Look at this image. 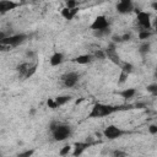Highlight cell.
Segmentation results:
<instances>
[{
    "label": "cell",
    "mask_w": 157,
    "mask_h": 157,
    "mask_svg": "<svg viewBox=\"0 0 157 157\" xmlns=\"http://www.w3.org/2000/svg\"><path fill=\"white\" fill-rule=\"evenodd\" d=\"M121 107H114V105H109V104H103V103H96L91 110V113L88 114V118H102V117H107L117 110H120Z\"/></svg>",
    "instance_id": "1"
},
{
    "label": "cell",
    "mask_w": 157,
    "mask_h": 157,
    "mask_svg": "<svg viewBox=\"0 0 157 157\" xmlns=\"http://www.w3.org/2000/svg\"><path fill=\"white\" fill-rule=\"evenodd\" d=\"M50 131L55 141H64L71 135V128L66 124H59V123H52L50 124Z\"/></svg>",
    "instance_id": "2"
},
{
    "label": "cell",
    "mask_w": 157,
    "mask_h": 157,
    "mask_svg": "<svg viewBox=\"0 0 157 157\" xmlns=\"http://www.w3.org/2000/svg\"><path fill=\"white\" fill-rule=\"evenodd\" d=\"M26 39H27V36L23 33H20V34H13V36H6L5 38L0 39V43H5V44L10 45L11 48H15V47H18L20 44H22Z\"/></svg>",
    "instance_id": "3"
},
{
    "label": "cell",
    "mask_w": 157,
    "mask_h": 157,
    "mask_svg": "<svg viewBox=\"0 0 157 157\" xmlns=\"http://www.w3.org/2000/svg\"><path fill=\"white\" fill-rule=\"evenodd\" d=\"M17 71L18 74L25 77V78H29L36 71H37V64H31V63H22L17 66Z\"/></svg>",
    "instance_id": "4"
},
{
    "label": "cell",
    "mask_w": 157,
    "mask_h": 157,
    "mask_svg": "<svg viewBox=\"0 0 157 157\" xmlns=\"http://www.w3.org/2000/svg\"><path fill=\"white\" fill-rule=\"evenodd\" d=\"M123 134H125V131H123L120 128L115 126V125H108L104 130H103V136L109 139V140H114L120 137Z\"/></svg>",
    "instance_id": "5"
},
{
    "label": "cell",
    "mask_w": 157,
    "mask_h": 157,
    "mask_svg": "<svg viewBox=\"0 0 157 157\" xmlns=\"http://www.w3.org/2000/svg\"><path fill=\"white\" fill-rule=\"evenodd\" d=\"M61 82L65 87H74L77 82H78V74L75 72V71H70V72H66L65 75L61 76Z\"/></svg>",
    "instance_id": "6"
},
{
    "label": "cell",
    "mask_w": 157,
    "mask_h": 157,
    "mask_svg": "<svg viewBox=\"0 0 157 157\" xmlns=\"http://www.w3.org/2000/svg\"><path fill=\"white\" fill-rule=\"evenodd\" d=\"M136 13H137V22L139 25L141 26L142 29H146V31H150L151 29V20H150V13L145 12V11H137L136 10Z\"/></svg>",
    "instance_id": "7"
},
{
    "label": "cell",
    "mask_w": 157,
    "mask_h": 157,
    "mask_svg": "<svg viewBox=\"0 0 157 157\" xmlns=\"http://www.w3.org/2000/svg\"><path fill=\"white\" fill-rule=\"evenodd\" d=\"M109 27V22L108 20L105 18V16H97L94 18V21L92 22V25L90 26V28L92 31H96V29H104V28H108Z\"/></svg>",
    "instance_id": "8"
},
{
    "label": "cell",
    "mask_w": 157,
    "mask_h": 157,
    "mask_svg": "<svg viewBox=\"0 0 157 157\" xmlns=\"http://www.w3.org/2000/svg\"><path fill=\"white\" fill-rule=\"evenodd\" d=\"M104 53H105V56H108V59L110 61H113L117 65H120V58H119V55H118V53L115 50V43H110L107 47Z\"/></svg>",
    "instance_id": "9"
},
{
    "label": "cell",
    "mask_w": 157,
    "mask_h": 157,
    "mask_svg": "<svg viewBox=\"0 0 157 157\" xmlns=\"http://www.w3.org/2000/svg\"><path fill=\"white\" fill-rule=\"evenodd\" d=\"M134 10V5L131 0H120L117 4V11L119 13H129Z\"/></svg>",
    "instance_id": "10"
},
{
    "label": "cell",
    "mask_w": 157,
    "mask_h": 157,
    "mask_svg": "<svg viewBox=\"0 0 157 157\" xmlns=\"http://www.w3.org/2000/svg\"><path fill=\"white\" fill-rule=\"evenodd\" d=\"M18 6L17 2H13L11 0H0V13H5L9 11H12Z\"/></svg>",
    "instance_id": "11"
},
{
    "label": "cell",
    "mask_w": 157,
    "mask_h": 157,
    "mask_svg": "<svg viewBox=\"0 0 157 157\" xmlns=\"http://www.w3.org/2000/svg\"><path fill=\"white\" fill-rule=\"evenodd\" d=\"M78 12V9H77V6L76 7H74V9H69V7H64L63 10H61V16L65 18V20H67V21H71L75 16H76V13Z\"/></svg>",
    "instance_id": "12"
},
{
    "label": "cell",
    "mask_w": 157,
    "mask_h": 157,
    "mask_svg": "<svg viewBox=\"0 0 157 157\" xmlns=\"http://www.w3.org/2000/svg\"><path fill=\"white\" fill-rule=\"evenodd\" d=\"M63 61H64V55H63L61 53H59V52L54 53V54L50 56V65H52V66H58V65H60Z\"/></svg>",
    "instance_id": "13"
},
{
    "label": "cell",
    "mask_w": 157,
    "mask_h": 157,
    "mask_svg": "<svg viewBox=\"0 0 157 157\" xmlns=\"http://www.w3.org/2000/svg\"><path fill=\"white\" fill-rule=\"evenodd\" d=\"M88 146H90V144H87V142H76V144H75L74 156H78V155H81Z\"/></svg>",
    "instance_id": "14"
},
{
    "label": "cell",
    "mask_w": 157,
    "mask_h": 157,
    "mask_svg": "<svg viewBox=\"0 0 157 157\" xmlns=\"http://www.w3.org/2000/svg\"><path fill=\"white\" fill-rule=\"evenodd\" d=\"M74 61H75V63H77V64H81V65L88 64V63L91 61V55H88V54L78 55L77 58H75V59H74Z\"/></svg>",
    "instance_id": "15"
},
{
    "label": "cell",
    "mask_w": 157,
    "mask_h": 157,
    "mask_svg": "<svg viewBox=\"0 0 157 157\" xmlns=\"http://www.w3.org/2000/svg\"><path fill=\"white\" fill-rule=\"evenodd\" d=\"M54 101L56 103V107H60V105L70 102L71 101V96H58V97L54 98Z\"/></svg>",
    "instance_id": "16"
},
{
    "label": "cell",
    "mask_w": 157,
    "mask_h": 157,
    "mask_svg": "<svg viewBox=\"0 0 157 157\" xmlns=\"http://www.w3.org/2000/svg\"><path fill=\"white\" fill-rule=\"evenodd\" d=\"M135 93H136L135 88H126V90L121 91L119 94H120L123 98H125V99H130V98H132V97L135 96Z\"/></svg>",
    "instance_id": "17"
},
{
    "label": "cell",
    "mask_w": 157,
    "mask_h": 157,
    "mask_svg": "<svg viewBox=\"0 0 157 157\" xmlns=\"http://www.w3.org/2000/svg\"><path fill=\"white\" fill-rule=\"evenodd\" d=\"M109 33H110L109 27H108V28H104V29H96V31H93V34H94L96 37H103V36H107V34H109Z\"/></svg>",
    "instance_id": "18"
},
{
    "label": "cell",
    "mask_w": 157,
    "mask_h": 157,
    "mask_svg": "<svg viewBox=\"0 0 157 157\" xmlns=\"http://www.w3.org/2000/svg\"><path fill=\"white\" fill-rule=\"evenodd\" d=\"M151 36H152L151 31H146V29H141V31H140V33H139V38H140V39H142V40L148 39Z\"/></svg>",
    "instance_id": "19"
},
{
    "label": "cell",
    "mask_w": 157,
    "mask_h": 157,
    "mask_svg": "<svg viewBox=\"0 0 157 157\" xmlns=\"http://www.w3.org/2000/svg\"><path fill=\"white\" fill-rule=\"evenodd\" d=\"M139 52L142 54V55H145V54H147L148 52H150V43H147V42H145L144 44H141V47H140V49H139Z\"/></svg>",
    "instance_id": "20"
},
{
    "label": "cell",
    "mask_w": 157,
    "mask_h": 157,
    "mask_svg": "<svg viewBox=\"0 0 157 157\" xmlns=\"http://www.w3.org/2000/svg\"><path fill=\"white\" fill-rule=\"evenodd\" d=\"M132 70H134V66H132L130 63H124V64H123V66H121V71L126 72L128 75H129Z\"/></svg>",
    "instance_id": "21"
},
{
    "label": "cell",
    "mask_w": 157,
    "mask_h": 157,
    "mask_svg": "<svg viewBox=\"0 0 157 157\" xmlns=\"http://www.w3.org/2000/svg\"><path fill=\"white\" fill-rule=\"evenodd\" d=\"M70 150H71V146H70V145H66V146H64V147L59 151V155H60V156H65V155H67V153L70 152Z\"/></svg>",
    "instance_id": "22"
},
{
    "label": "cell",
    "mask_w": 157,
    "mask_h": 157,
    "mask_svg": "<svg viewBox=\"0 0 157 157\" xmlns=\"http://www.w3.org/2000/svg\"><path fill=\"white\" fill-rule=\"evenodd\" d=\"M147 91H148V92H151L152 94H156V93H157V83L148 85V86H147Z\"/></svg>",
    "instance_id": "23"
},
{
    "label": "cell",
    "mask_w": 157,
    "mask_h": 157,
    "mask_svg": "<svg viewBox=\"0 0 157 157\" xmlns=\"http://www.w3.org/2000/svg\"><path fill=\"white\" fill-rule=\"evenodd\" d=\"M47 105L50 108V109H56L58 107H56V103H55V101H54V98H49L48 101H47Z\"/></svg>",
    "instance_id": "24"
},
{
    "label": "cell",
    "mask_w": 157,
    "mask_h": 157,
    "mask_svg": "<svg viewBox=\"0 0 157 157\" xmlns=\"http://www.w3.org/2000/svg\"><path fill=\"white\" fill-rule=\"evenodd\" d=\"M126 78H128V74L126 72H124V71H121L120 72V76H119V83H124L125 81H126Z\"/></svg>",
    "instance_id": "25"
},
{
    "label": "cell",
    "mask_w": 157,
    "mask_h": 157,
    "mask_svg": "<svg viewBox=\"0 0 157 157\" xmlns=\"http://www.w3.org/2000/svg\"><path fill=\"white\" fill-rule=\"evenodd\" d=\"M94 58H97V59H104L105 58V53L103 52V50H98V52H96L94 53Z\"/></svg>",
    "instance_id": "26"
},
{
    "label": "cell",
    "mask_w": 157,
    "mask_h": 157,
    "mask_svg": "<svg viewBox=\"0 0 157 157\" xmlns=\"http://www.w3.org/2000/svg\"><path fill=\"white\" fill-rule=\"evenodd\" d=\"M12 48L10 47V45H7V44H5V43H0V52H9V50H11Z\"/></svg>",
    "instance_id": "27"
},
{
    "label": "cell",
    "mask_w": 157,
    "mask_h": 157,
    "mask_svg": "<svg viewBox=\"0 0 157 157\" xmlns=\"http://www.w3.org/2000/svg\"><path fill=\"white\" fill-rule=\"evenodd\" d=\"M66 7L69 9L76 7V0H66Z\"/></svg>",
    "instance_id": "28"
},
{
    "label": "cell",
    "mask_w": 157,
    "mask_h": 157,
    "mask_svg": "<svg viewBox=\"0 0 157 157\" xmlns=\"http://www.w3.org/2000/svg\"><path fill=\"white\" fill-rule=\"evenodd\" d=\"M148 130H150V132H151L152 135H156V134H157V126H156L155 124H152V125H150V128H148Z\"/></svg>",
    "instance_id": "29"
},
{
    "label": "cell",
    "mask_w": 157,
    "mask_h": 157,
    "mask_svg": "<svg viewBox=\"0 0 157 157\" xmlns=\"http://www.w3.org/2000/svg\"><path fill=\"white\" fill-rule=\"evenodd\" d=\"M33 150H29V151H26V152H22V153H18V156L20 157H27V156H31V155H33Z\"/></svg>",
    "instance_id": "30"
},
{
    "label": "cell",
    "mask_w": 157,
    "mask_h": 157,
    "mask_svg": "<svg viewBox=\"0 0 157 157\" xmlns=\"http://www.w3.org/2000/svg\"><path fill=\"white\" fill-rule=\"evenodd\" d=\"M120 37H121V42H126V40H130V38H131L130 33H125L124 36H120Z\"/></svg>",
    "instance_id": "31"
},
{
    "label": "cell",
    "mask_w": 157,
    "mask_h": 157,
    "mask_svg": "<svg viewBox=\"0 0 157 157\" xmlns=\"http://www.w3.org/2000/svg\"><path fill=\"white\" fill-rule=\"evenodd\" d=\"M112 39H113V43H120L121 42V37L120 36H113Z\"/></svg>",
    "instance_id": "32"
},
{
    "label": "cell",
    "mask_w": 157,
    "mask_h": 157,
    "mask_svg": "<svg viewBox=\"0 0 157 157\" xmlns=\"http://www.w3.org/2000/svg\"><path fill=\"white\" fill-rule=\"evenodd\" d=\"M113 155L114 156H126V152H123V151H118L117 150V151L113 152Z\"/></svg>",
    "instance_id": "33"
},
{
    "label": "cell",
    "mask_w": 157,
    "mask_h": 157,
    "mask_svg": "<svg viewBox=\"0 0 157 157\" xmlns=\"http://www.w3.org/2000/svg\"><path fill=\"white\" fill-rule=\"evenodd\" d=\"M20 1H26V0H20Z\"/></svg>",
    "instance_id": "34"
}]
</instances>
